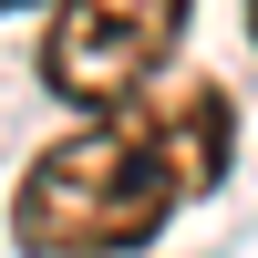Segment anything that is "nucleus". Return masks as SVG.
<instances>
[{"label": "nucleus", "mask_w": 258, "mask_h": 258, "mask_svg": "<svg viewBox=\"0 0 258 258\" xmlns=\"http://www.w3.org/2000/svg\"><path fill=\"white\" fill-rule=\"evenodd\" d=\"M176 165H165V135L145 103L124 114L73 124L62 145H41L31 176L11 186V238L31 258H135L176 217Z\"/></svg>", "instance_id": "f257e3e1"}, {"label": "nucleus", "mask_w": 258, "mask_h": 258, "mask_svg": "<svg viewBox=\"0 0 258 258\" xmlns=\"http://www.w3.org/2000/svg\"><path fill=\"white\" fill-rule=\"evenodd\" d=\"M186 21H197V0H62L41 31V83L83 114H124L176 62Z\"/></svg>", "instance_id": "f03ea898"}, {"label": "nucleus", "mask_w": 258, "mask_h": 258, "mask_svg": "<svg viewBox=\"0 0 258 258\" xmlns=\"http://www.w3.org/2000/svg\"><path fill=\"white\" fill-rule=\"evenodd\" d=\"M155 135H165V165L186 197H207L227 176V93L217 83H186V103H155Z\"/></svg>", "instance_id": "7ed1b4c3"}, {"label": "nucleus", "mask_w": 258, "mask_h": 258, "mask_svg": "<svg viewBox=\"0 0 258 258\" xmlns=\"http://www.w3.org/2000/svg\"><path fill=\"white\" fill-rule=\"evenodd\" d=\"M248 31H258V0H248Z\"/></svg>", "instance_id": "20e7f679"}, {"label": "nucleus", "mask_w": 258, "mask_h": 258, "mask_svg": "<svg viewBox=\"0 0 258 258\" xmlns=\"http://www.w3.org/2000/svg\"><path fill=\"white\" fill-rule=\"evenodd\" d=\"M0 11H21V0H0Z\"/></svg>", "instance_id": "39448f33"}]
</instances>
